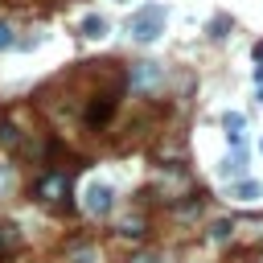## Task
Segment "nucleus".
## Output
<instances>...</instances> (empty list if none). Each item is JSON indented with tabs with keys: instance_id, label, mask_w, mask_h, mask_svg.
I'll use <instances>...</instances> for the list:
<instances>
[{
	"instance_id": "obj_3",
	"label": "nucleus",
	"mask_w": 263,
	"mask_h": 263,
	"mask_svg": "<svg viewBox=\"0 0 263 263\" xmlns=\"http://www.w3.org/2000/svg\"><path fill=\"white\" fill-rule=\"evenodd\" d=\"M111 205H115V189H111L107 181H90V185L82 189V210H86V214L107 218V214H111Z\"/></svg>"
},
{
	"instance_id": "obj_2",
	"label": "nucleus",
	"mask_w": 263,
	"mask_h": 263,
	"mask_svg": "<svg viewBox=\"0 0 263 263\" xmlns=\"http://www.w3.org/2000/svg\"><path fill=\"white\" fill-rule=\"evenodd\" d=\"M33 197L45 201V205H62L70 197V177L66 173H41L37 185H33Z\"/></svg>"
},
{
	"instance_id": "obj_10",
	"label": "nucleus",
	"mask_w": 263,
	"mask_h": 263,
	"mask_svg": "<svg viewBox=\"0 0 263 263\" xmlns=\"http://www.w3.org/2000/svg\"><path fill=\"white\" fill-rule=\"evenodd\" d=\"M230 234H234V222H230V218H218V222H210V238H214V242H226Z\"/></svg>"
},
{
	"instance_id": "obj_9",
	"label": "nucleus",
	"mask_w": 263,
	"mask_h": 263,
	"mask_svg": "<svg viewBox=\"0 0 263 263\" xmlns=\"http://www.w3.org/2000/svg\"><path fill=\"white\" fill-rule=\"evenodd\" d=\"M230 25H234V21H230L226 12H218V16H210V25H205V33H210L214 41H226V37H230Z\"/></svg>"
},
{
	"instance_id": "obj_19",
	"label": "nucleus",
	"mask_w": 263,
	"mask_h": 263,
	"mask_svg": "<svg viewBox=\"0 0 263 263\" xmlns=\"http://www.w3.org/2000/svg\"><path fill=\"white\" fill-rule=\"evenodd\" d=\"M251 58H255V66H263V41H259V45L251 49Z\"/></svg>"
},
{
	"instance_id": "obj_8",
	"label": "nucleus",
	"mask_w": 263,
	"mask_h": 263,
	"mask_svg": "<svg viewBox=\"0 0 263 263\" xmlns=\"http://www.w3.org/2000/svg\"><path fill=\"white\" fill-rule=\"evenodd\" d=\"M78 33H82V37H90V41L107 37V16H99V12H86V16H82V25H78Z\"/></svg>"
},
{
	"instance_id": "obj_14",
	"label": "nucleus",
	"mask_w": 263,
	"mask_h": 263,
	"mask_svg": "<svg viewBox=\"0 0 263 263\" xmlns=\"http://www.w3.org/2000/svg\"><path fill=\"white\" fill-rule=\"evenodd\" d=\"M16 45V37H12V25L8 21H0V49H12Z\"/></svg>"
},
{
	"instance_id": "obj_13",
	"label": "nucleus",
	"mask_w": 263,
	"mask_h": 263,
	"mask_svg": "<svg viewBox=\"0 0 263 263\" xmlns=\"http://www.w3.org/2000/svg\"><path fill=\"white\" fill-rule=\"evenodd\" d=\"M12 247H16V234H12V226H0V259H4Z\"/></svg>"
},
{
	"instance_id": "obj_12",
	"label": "nucleus",
	"mask_w": 263,
	"mask_h": 263,
	"mask_svg": "<svg viewBox=\"0 0 263 263\" xmlns=\"http://www.w3.org/2000/svg\"><path fill=\"white\" fill-rule=\"evenodd\" d=\"M222 127H226V132H242V127H247V119H242L238 111H226V115H222Z\"/></svg>"
},
{
	"instance_id": "obj_11",
	"label": "nucleus",
	"mask_w": 263,
	"mask_h": 263,
	"mask_svg": "<svg viewBox=\"0 0 263 263\" xmlns=\"http://www.w3.org/2000/svg\"><path fill=\"white\" fill-rule=\"evenodd\" d=\"M119 234H127V238H140V234H144V218H140V214L123 218V222H119Z\"/></svg>"
},
{
	"instance_id": "obj_17",
	"label": "nucleus",
	"mask_w": 263,
	"mask_h": 263,
	"mask_svg": "<svg viewBox=\"0 0 263 263\" xmlns=\"http://www.w3.org/2000/svg\"><path fill=\"white\" fill-rule=\"evenodd\" d=\"M127 263H160V255H156V251H136Z\"/></svg>"
},
{
	"instance_id": "obj_1",
	"label": "nucleus",
	"mask_w": 263,
	"mask_h": 263,
	"mask_svg": "<svg viewBox=\"0 0 263 263\" xmlns=\"http://www.w3.org/2000/svg\"><path fill=\"white\" fill-rule=\"evenodd\" d=\"M164 21H168L164 4H144L140 12H132V21H127V33H132V41H140V45H152V41L164 33Z\"/></svg>"
},
{
	"instance_id": "obj_16",
	"label": "nucleus",
	"mask_w": 263,
	"mask_h": 263,
	"mask_svg": "<svg viewBox=\"0 0 263 263\" xmlns=\"http://www.w3.org/2000/svg\"><path fill=\"white\" fill-rule=\"evenodd\" d=\"M74 263H99V255H95L90 247H78V251H74Z\"/></svg>"
},
{
	"instance_id": "obj_4",
	"label": "nucleus",
	"mask_w": 263,
	"mask_h": 263,
	"mask_svg": "<svg viewBox=\"0 0 263 263\" xmlns=\"http://www.w3.org/2000/svg\"><path fill=\"white\" fill-rule=\"evenodd\" d=\"M127 82H132L136 90H156V86L164 82V66H160V62H136L132 74H127Z\"/></svg>"
},
{
	"instance_id": "obj_7",
	"label": "nucleus",
	"mask_w": 263,
	"mask_h": 263,
	"mask_svg": "<svg viewBox=\"0 0 263 263\" xmlns=\"http://www.w3.org/2000/svg\"><path fill=\"white\" fill-rule=\"evenodd\" d=\"M230 197H234V201H242V205H251V201H259V197H263V185H259V181H251V177H242V181L230 189Z\"/></svg>"
},
{
	"instance_id": "obj_18",
	"label": "nucleus",
	"mask_w": 263,
	"mask_h": 263,
	"mask_svg": "<svg viewBox=\"0 0 263 263\" xmlns=\"http://www.w3.org/2000/svg\"><path fill=\"white\" fill-rule=\"evenodd\" d=\"M0 140H4V144H16V127H12V123H0Z\"/></svg>"
},
{
	"instance_id": "obj_5",
	"label": "nucleus",
	"mask_w": 263,
	"mask_h": 263,
	"mask_svg": "<svg viewBox=\"0 0 263 263\" xmlns=\"http://www.w3.org/2000/svg\"><path fill=\"white\" fill-rule=\"evenodd\" d=\"M115 107H119V95H99V99L86 107V123H90V127H103Z\"/></svg>"
},
{
	"instance_id": "obj_6",
	"label": "nucleus",
	"mask_w": 263,
	"mask_h": 263,
	"mask_svg": "<svg viewBox=\"0 0 263 263\" xmlns=\"http://www.w3.org/2000/svg\"><path fill=\"white\" fill-rule=\"evenodd\" d=\"M247 164H251V148H234L222 160V177H247Z\"/></svg>"
},
{
	"instance_id": "obj_15",
	"label": "nucleus",
	"mask_w": 263,
	"mask_h": 263,
	"mask_svg": "<svg viewBox=\"0 0 263 263\" xmlns=\"http://www.w3.org/2000/svg\"><path fill=\"white\" fill-rule=\"evenodd\" d=\"M8 189H12V164H4V160H0V197H4Z\"/></svg>"
},
{
	"instance_id": "obj_20",
	"label": "nucleus",
	"mask_w": 263,
	"mask_h": 263,
	"mask_svg": "<svg viewBox=\"0 0 263 263\" xmlns=\"http://www.w3.org/2000/svg\"><path fill=\"white\" fill-rule=\"evenodd\" d=\"M259 152H263V140H259Z\"/></svg>"
}]
</instances>
